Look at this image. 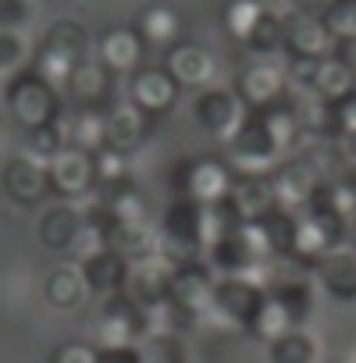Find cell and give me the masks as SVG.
Wrapping results in <instances>:
<instances>
[{"mask_svg": "<svg viewBox=\"0 0 356 363\" xmlns=\"http://www.w3.org/2000/svg\"><path fill=\"white\" fill-rule=\"evenodd\" d=\"M246 114H250V111H246V104L239 100L235 89L207 86V89H200V96L193 100V118H196V125H200L207 135H218V139H232Z\"/></svg>", "mask_w": 356, "mask_h": 363, "instance_id": "6", "label": "cell"}, {"mask_svg": "<svg viewBox=\"0 0 356 363\" xmlns=\"http://www.w3.org/2000/svg\"><path fill=\"white\" fill-rule=\"evenodd\" d=\"M18 57H22V43L15 36H8V33H0V68L15 65Z\"/></svg>", "mask_w": 356, "mask_h": 363, "instance_id": "38", "label": "cell"}, {"mask_svg": "<svg viewBox=\"0 0 356 363\" xmlns=\"http://www.w3.org/2000/svg\"><path fill=\"white\" fill-rule=\"evenodd\" d=\"M335 111H338L342 135H345V132H352V128H356V89H352L345 100H338V104H335ZM342 135H338V139H342Z\"/></svg>", "mask_w": 356, "mask_h": 363, "instance_id": "36", "label": "cell"}, {"mask_svg": "<svg viewBox=\"0 0 356 363\" xmlns=\"http://www.w3.org/2000/svg\"><path fill=\"white\" fill-rule=\"evenodd\" d=\"M89 292L86 278H82V267H57L47 281V299L61 310H72L82 303V296Z\"/></svg>", "mask_w": 356, "mask_h": 363, "instance_id": "28", "label": "cell"}, {"mask_svg": "<svg viewBox=\"0 0 356 363\" xmlns=\"http://www.w3.org/2000/svg\"><path fill=\"white\" fill-rule=\"evenodd\" d=\"M54 363H100V349L86 345V342H72V345H61Z\"/></svg>", "mask_w": 356, "mask_h": 363, "instance_id": "34", "label": "cell"}, {"mask_svg": "<svg viewBox=\"0 0 356 363\" xmlns=\"http://www.w3.org/2000/svg\"><path fill=\"white\" fill-rule=\"evenodd\" d=\"M352 253H356V232H352Z\"/></svg>", "mask_w": 356, "mask_h": 363, "instance_id": "43", "label": "cell"}, {"mask_svg": "<svg viewBox=\"0 0 356 363\" xmlns=\"http://www.w3.org/2000/svg\"><path fill=\"white\" fill-rule=\"evenodd\" d=\"M352 89H356V68H349L338 54L317 61L313 79H310V93H317V96L328 100V104H338V100H345Z\"/></svg>", "mask_w": 356, "mask_h": 363, "instance_id": "23", "label": "cell"}, {"mask_svg": "<svg viewBox=\"0 0 356 363\" xmlns=\"http://www.w3.org/2000/svg\"><path fill=\"white\" fill-rule=\"evenodd\" d=\"M313 274L335 303H356V253L352 250H345V246L328 250L313 264Z\"/></svg>", "mask_w": 356, "mask_h": 363, "instance_id": "17", "label": "cell"}, {"mask_svg": "<svg viewBox=\"0 0 356 363\" xmlns=\"http://www.w3.org/2000/svg\"><path fill=\"white\" fill-rule=\"evenodd\" d=\"M338 150H342V157H345L349 164H356V128L345 132V135L338 139Z\"/></svg>", "mask_w": 356, "mask_h": 363, "instance_id": "41", "label": "cell"}, {"mask_svg": "<svg viewBox=\"0 0 356 363\" xmlns=\"http://www.w3.org/2000/svg\"><path fill=\"white\" fill-rule=\"evenodd\" d=\"M143 54H146V43H143L139 29H107L100 40V61L114 75H128V72L143 68Z\"/></svg>", "mask_w": 356, "mask_h": 363, "instance_id": "21", "label": "cell"}, {"mask_svg": "<svg viewBox=\"0 0 356 363\" xmlns=\"http://www.w3.org/2000/svg\"><path fill=\"white\" fill-rule=\"evenodd\" d=\"M50 189H57L61 196H82V193L96 189L93 150H82V146L61 150L50 164Z\"/></svg>", "mask_w": 356, "mask_h": 363, "instance_id": "14", "label": "cell"}, {"mask_svg": "<svg viewBox=\"0 0 356 363\" xmlns=\"http://www.w3.org/2000/svg\"><path fill=\"white\" fill-rule=\"evenodd\" d=\"M150 114L139 111L135 104H121V107H111L107 111V121H104V146L118 150V153H132L146 143L150 135Z\"/></svg>", "mask_w": 356, "mask_h": 363, "instance_id": "16", "label": "cell"}, {"mask_svg": "<svg viewBox=\"0 0 356 363\" xmlns=\"http://www.w3.org/2000/svg\"><path fill=\"white\" fill-rule=\"evenodd\" d=\"M8 104L15 111V118L29 128L36 125H47L57 118V96H54V86L40 75V72H26L11 82L8 89Z\"/></svg>", "mask_w": 356, "mask_h": 363, "instance_id": "7", "label": "cell"}, {"mask_svg": "<svg viewBox=\"0 0 356 363\" xmlns=\"http://www.w3.org/2000/svg\"><path fill=\"white\" fill-rule=\"evenodd\" d=\"M4 189L11 193V200L18 203H36L40 196H47L50 189V171H43L36 160H11L4 171Z\"/></svg>", "mask_w": 356, "mask_h": 363, "instance_id": "24", "label": "cell"}, {"mask_svg": "<svg viewBox=\"0 0 356 363\" xmlns=\"http://www.w3.org/2000/svg\"><path fill=\"white\" fill-rule=\"evenodd\" d=\"M214 281H218V271L204 260H186V264H178L174 267V285H171V299L178 310H186L193 317H207L214 313Z\"/></svg>", "mask_w": 356, "mask_h": 363, "instance_id": "5", "label": "cell"}, {"mask_svg": "<svg viewBox=\"0 0 356 363\" xmlns=\"http://www.w3.org/2000/svg\"><path fill=\"white\" fill-rule=\"evenodd\" d=\"M352 232H356V203H352Z\"/></svg>", "mask_w": 356, "mask_h": 363, "instance_id": "42", "label": "cell"}, {"mask_svg": "<svg viewBox=\"0 0 356 363\" xmlns=\"http://www.w3.org/2000/svg\"><path fill=\"white\" fill-rule=\"evenodd\" d=\"M171 193L196 203H221L235 182V167L218 157H182L171 167Z\"/></svg>", "mask_w": 356, "mask_h": 363, "instance_id": "2", "label": "cell"}, {"mask_svg": "<svg viewBox=\"0 0 356 363\" xmlns=\"http://www.w3.org/2000/svg\"><path fill=\"white\" fill-rule=\"evenodd\" d=\"M139 36L150 50H171L182 36V15H178L171 4H153L139 15Z\"/></svg>", "mask_w": 356, "mask_h": 363, "instance_id": "22", "label": "cell"}, {"mask_svg": "<svg viewBox=\"0 0 356 363\" xmlns=\"http://www.w3.org/2000/svg\"><path fill=\"white\" fill-rule=\"evenodd\" d=\"M86 47H89V33L79 26V22H57L54 33L47 36V50L68 57L72 65H79L86 57Z\"/></svg>", "mask_w": 356, "mask_h": 363, "instance_id": "29", "label": "cell"}, {"mask_svg": "<svg viewBox=\"0 0 356 363\" xmlns=\"http://www.w3.org/2000/svg\"><path fill=\"white\" fill-rule=\"evenodd\" d=\"M79 232H82V214L72 207H54L40 221V239L50 250H72L79 242Z\"/></svg>", "mask_w": 356, "mask_h": 363, "instance_id": "25", "label": "cell"}, {"mask_svg": "<svg viewBox=\"0 0 356 363\" xmlns=\"http://www.w3.org/2000/svg\"><path fill=\"white\" fill-rule=\"evenodd\" d=\"M82 278L89 285V292H100V296H111V292H121L128 289V278H132V260L111 246L104 250H93L82 257Z\"/></svg>", "mask_w": 356, "mask_h": 363, "instance_id": "15", "label": "cell"}, {"mask_svg": "<svg viewBox=\"0 0 356 363\" xmlns=\"http://www.w3.org/2000/svg\"><path fill=\"white\" fill-rule=\"evenodd\" d=\"M289 328H296L285 313H282V306H274L271 299H267V306L260 310V317L253 320V328L246 331V335H253V338H264V342H271V338H278V335H285Z\"/></svg>", "mask_w": 356, "mask_h": 363, "instance_id": "33", "label": "cell"}, {"mask_svg": "<svg viewBox=\"0 0 356 363\" xmlns=\"http://www.w3.org/2000/svg\"><path fill=\"white\" fill-rule=\"evenodd\" d=\"M160 253L174 264L207 257V203L174 196L160 218Z\"/></svg>", "mask_w": 356, "mask_h": 363, "instance_id": "1", "label": "cell"}, {"mask_svg": "<svg viewBox=\"0 0 356 363\" xmlns=\"http://www.w3.org/2000/svg\"><path fill=\"white\" fill-rule=\"evenodd\" d=\"M239 93V100L246 104V111H264L278 100L289 96V79L278 65H271L267 57H257L253 65H246L232 86Z\"/></svg>", "mask_w": 356, "mask_h": 363, "instance_id": "9", "label": "cell"}, {"mask_svg": "<svg viewBox=\"0 0 356 363\" xmlns=\"http://www.w3.org/2000/svg\"><path fill=\"white\" fill-rule=\"evenodd\" d=\"M100 363H143V349L135 342H128V345H104L100 349Z\"/></svg>", "mask_w": 356, "mask_h": 363, "instance_id": "35", "label": "cell"}, {"mask_svg": "<svg viewBox=\"0 0 356 363\" xmlns=\"http://www.w3.org/2000/svg\"><path fill=\"white\" fill-rule=\"evenodd\" d=\"M321 18L335 33V40H352L356 36V0H331Z\"/></svg>", "mask_w": 356, "mask_h": 363, "instance_id": "32", "label": "cell"}, {"mask_svg": "<svg viewBox=\"0 0 356 363\" xmlns=\"http://www.w3.org/2000/svg\"><path fill=\"white\" fill-rule=\"evenodd\" d=\"M26 11V0H0V26H18Z\"/></svg>", "mask_w": 356, "mask_h": 363, "instance_id": "37", "label": "cell"}, {"mask_svg": "<svg viewBox=\"0 0 356 363\" xmlns=\"http://www.w3.org/2000/svg\"><path fill=\"white\" fill-rule=\"evenodd\" d=\"M243 47L253 57H271V54L285 50V18L274 15L271 8H264V15L257 18V26L250 29V36L243 40Z\"/></svg>", "mask_w": 356, "mask_h": 363, "instance_id": "26", "label": "cell"}, {"mask_svg": "<svg viewBox=\"0 0 356 363\" xmlns=\"http://www.w3.org/2000/svg\"><path fill=\"white\" fill-rule=\"evenodd\" d=\"M214 313L243 331L253 328V320L260 317V310L267 306V289L264 281H253L246 274H221L214 281Z\"/></svg>", "mask_w": 356, "mask_h": 363, "instance_id": "3", "label": "cell"}, {"mask_svg": "<svg viewBox=\"0 0 356 363\" xmlns=\"http://www.w3.org/2000/svg\"><path fill=\"white\" fill-rule=\"evenodd\" d=\"M225 203H228V211L239 225H253L264 214H271L274 207H282V200L274 193V182H271V171L267 174H235Z\"/></svg>", "mask_w": 356, "mask_h": 363, "instance_id": "8", "label": "cell"}, {"mask_svg": "<svg viewBox=\"0 0 356 363\" xmlns=\"http://www.w3.org/2000/svg\"><path fill=\"white\" fill-rule=\"evenodd\" d=\"M260 15H264L260 0H232V4L225 8V29H228V36H235L243 43L250 36V29L257 26Z\"/></svg>", "mask_w": 356, "mask_h": 363, "instance_id": "31", "label": "cell"}, {"mask_svg": "<svg viewBox=\"0 0 356 363\" xmlns=\"http://www.w3.org/2000/svg\"><path fill=\"white\" fill-rule=\"evenodd\" d=\"M139 349H143V363H186L182 342H178V335H167V331H150Z\"/></svg>", "mask_w": 356, "mask_h": 363, "instance_id": "30", "label": "cell"}, {"mask_svg": "<svg viewBox=\"0 0 356 363\" xmlns=\"http://www.w3.org/2000/svg\"><path fill=\"white\" fill-rule=\"evenodd\" d=\"M114 72L104 65V61H79L68 75V89H72V100L79 107H93V111H104L111 93H114Z\"/></svg>", "mask_w": 356, "mask_h": 363, "instance_id": "18", "label": "cell"}, {"mask_svg": "<svg viewBox=\"0 0 356 363\" xmlns=\"http://www.w3.org/2000/svg\"><path fill=\"white\" fill-rule=\"evenodd\" d=\"M335 33L321 15H289L285 18V54L299 61H324L335 54Z\"/></svg>", "mask_w": 356, "mask_h": 363, "instance_id": "11", "label": "cell"}, {"mask_svg": "<svg viewBox=\"0 0 356 363\" xmlns=\"http://www.w3.org/2000/svg\"><path fill=\"white\" fill-rule=\"evenodd\" d=\"M174 260L164 257L160 250L153 257H143L132 264V278H128V292L139 306L146 310H160L171 299V285H174Z\"/></svg>", "mask_w": 356, "mask_h": 363, "instance_id": "10", "label": "cell"}, {"mask_svg": "<svg viewBox=\"0 0 356 363\" xmlns=\"http://www.w3.org/2000/svg\"><path fill=\"white\" fill-rule=\"evenodd\" d=\"M267 359L271 363H317V345L299 328H289L285 335L267 342Z\"/></svg>", "mask_w": 356, "mask_h": 363, "instance_id": "27", "label": "cell"}, {"mask_svg": "<svg viewBox=\"0 0 356 363\" xmlns=\"http://www.w3.org/2000/svg\"><path fill=\"white\" fill-rule=\"evenodd\" d=\"M292 15H324L331 0H285Z\"/></svg>", "mask_w": 356, "mask_h": 363, "instance_id": "39", "label": "cell"}, {"mask_svg": "<svg viewBox=\"0 0 356 363\" xmlns=\"http://www.w3.org/2000/svg\"><path fill=\"white\" fill-rule=\"evenodd\" d=\"M150 324H153L150 310H146V306H139V303L132 299V292H128V289L111 292V296H107V303H104V310H100V328H104V335H107V345L143 342V338L153 331Z\"/></svg>", "mask_w": 356, "mask_h": 363, "instance_id": "4", "label": "cell"}, {"mask_svg": "<svg viewBox=\"0 0 356 363\" xmlns=\"http://www.w3.org/2000/svg\"><path fill=\"white\" fill-rule=\"evenodd\" d=\"M267 299L274 306H282V313L299 328L310 313H313V285L303 274H271V281H264Z\"/></svg>", "mask_w": 356, "mask_h": 363, "instance_id": "19", "label": "cell"}, {"mask_svg": "<svg viewBox=\"0 0 356 363\" xmlns=\"http://www.w3.org/2000/svg\"><path fill=\"white\" fill-rule=\"evenodd\" d=\"M271 182H274V193H278L282 207H289V211H303L306 200H310L313 189H317L321 174H317V167L299 153V157L278 160V164L271 167Z\"/></svg>", "mask_w": 356, "mask_h": 363, "instance_id": "13", "label": "cell"}, {"mask_svg": "<svg viewBox=\"0 0 356 363\" xmlns=\"http://www.w3.org/2000/svg\"><path fill=\"white\" fill-rule=\"evenodd\" d=\"M178 79L167 72V68H135L132 72V82H128V104H135L139 111H146L150 118L157 114H167L174 104H178Z\"/></svg>", "mask_w": 356, "mask_h": 363, "instance_id": "12", "label": "cell"}, {"mask_svg": "<svg viewBox=\"0 0 356 363\" xmlns=\"http://www.w3.org/2000/svg\"><path fill=\"white\" fill-rule=\"evenodd\" d=\"M335 54H338L349 68H356V36H352V40H338V43H335Z\"/></svg>", "mask_w": 356, "mask_h": 363, "instance_id": "40", "label": "cell"}, {"mask_svg": "<svg viewBox=\"0 0 356 363\" xmlns=\"http://www.w3.org/2000/svg\"><path fill=\"white\" fill-rule=\"evenodd\" d=\"M164 68L178 79V86H211L214 79V57L204 47L182 43V40L171 50H164Z\"/></svg>", "mask_w": 356, "mask_h": 363, "instance_id": "20", "label": "cell"}]
</instances>
